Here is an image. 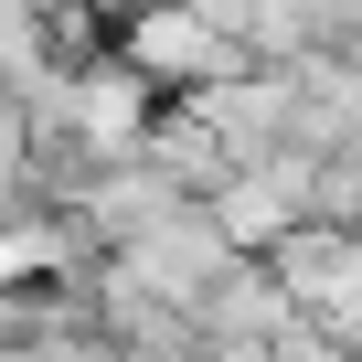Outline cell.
<instances>
[{"mask_svg":"<svg viewBox=\"0 0 362 362\" xmlns=\"http://www.w3.org/2000/svg\"><path fill=\"white\" fill-rule=\"evenodd\" d=\"M235 256H245V245L224 235V214H214V203H170L160 224H139V235L117 245V267H128L139 288L181 298V309H203V288H214V277H224Z\"/></svg>","mask_w":362,"mask_h":362,"instance_id":"obj_2","label":"cell"},{"mask_svg":"<svg viewBox=\"0 0 362 362\" xmlns=\"http://www.w3.org/2000/svg\"><path fill=\"white\" fill-rule=\"evenodd\" d=\"M320 224H362V139H341L330 160H320V203H309Z\"/></svg>","mask_w":362,"mask_h":362,"instance_id":"obj_7","label":"cell"},{"mask_svg":"<svg viewBox=\"0 0 362 362\" xmlns=\"http://www.w3.org/2000/svg\"><path fill=\"white\" fill-rule=\"evenodd\" d=\"M277 277H288V298L320 320V330H341V341H362V224H298L288 245H277Z\"/></svg>","mask_w":362,"mask_h":362,"instance_id":"obj_4","label":"cell"},{"mask_svg":"<svg viewBox=\"0 0 362 362\" xmlns=\"http://www.w3.org/2000/svg\"><path fill=\"white\" fill-rule=\"evenodd\" d=\"M170 203H192V192H181V181H170V170H160V160H117V170H107V181H96V192H86V203H75V214H86V224H96V245H107V256H117V245H128V235H139V224H160V214H170Z\"/></svg>","mask_w":362,"mask_h":362,"instance_id":"obj_5","label":"cell"},{"mask_svg":"<svg viewBox=\"0 0 362 362\" xmlns=\"http://www.w3.org/2000/svg\"><path fill=\"white\" fill-rule=\"evenodd\" d=\"M43 214H64L54 181H43V160H0V224H43Z\"/></svg>","mask_w":362,"mask_h":362,"instance_id":"obj_8","label":"cell"},{"mask_svg":"<svg viewBox=\"0 0 362 362\" xmlns=\"http://www.w3.org/2000/svg\"><path fill=\"white\" fill-rule=\"evenodd\" d=\"M160 96H203V86H235V75H256V43H235V33H214L192 0H149L139 22H117L107 33Z\"/></svg>","mask_w":362,"mask_h":362,"instance_id":"obj_1","label":"cell"},{"mask_svg":"<svg viewBox=\"0 0 362 362\" xmlns=\"http://www.w3.org/2000/svg\"><path fill=\"white\" fill-rule=\"evenodd\" d=\"M0 160H33V107H22V86H0Z\"/></svg>","mask_w":362,"mask_h":362,"instance_id":"obj_10","label":"cell"},{"mask_svg":"<svg viewBox=\"0 0 362 362\" xmlns=\"http://www.w3.org/2000/svg\"><path fill=\"white\" fill-rule=\"evenodd\" d=\"M256 64H309L330 54V0H256Z\"/></svg>","mask_w":362,"mask_h":362,"instance_id":"obj_6","label":"cell"},{"mask_svg":"<svg viewBox=\"0 0 362 362\" xmlns=\"http://www.w3.org/2000/svg\"><path fill=\"white\" fill-rule=\"evenodd\" d=\"M267 362H351V341H341V330H320V320H288V330L267 341Z\"/></svg>","mask_w":362,"mask_h":362,"instance_id":"obj_9","label":"cell"},{"mask_svg":"<svg viewBox=\"0 0 362 362\" xmlns=\"http://www.w3.org/2000/svg\"><path fill=\"white\" fill-rule=\"evenodd\" d=\"M351 362H362V341H351Z\"/></svg>","mask_w":362,"mask_h":362,"instance_id":"obj_13","label":"cell"},{"mask_svg":"<svg viewBox=\"0 0 362 362\" xmlns=\"http://www.w3.org/2000/svg\"><path fill=\"white\" fill-rule=\"evenodd\" d=\"M86 11H96V22L117 33V22H139V11H149V0H86Z\"/></svg>","mask_w":362,"mask_h":362,"instance_id":"obj_12","label":"cell"},{"mask_svg":"<svg viewBox=\"0 0 362 362\" xmlns=\"http://www.w3.org/2000/svg\"><path fill=\"white\" fill-rule=\"evenodd\" d=\"M192 11H203V22H214V33H235V43H245V33H256V0H192Z\"/></svg>","mask_w":362,"mask_h":362,"instance_id":"obj_11","label":"cell"},{"mask_svg":"<svg viewBox=\"0 0 362 362\" xmlns=\"http://www.w3.org/2000/svg\"><path fill=\"white\" fill-rule=\"evenodd\" d=\"M203 351L214 362H267V341L288 330V320H309L298 298H288V277H277V256H235L214 288H203Z\"/></svg>","mask_w":362,"mask_h":362,"instance_id":"obj_3","label":"cell"}]
</instances>
